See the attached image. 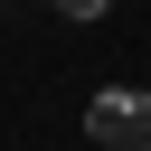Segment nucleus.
<instances>
[{
  "instance_id": "f257e3e1",
  "label": "nucleus",
  "mask_w": 151,
  "mask_h": 151,
  "mask_svg": "<svg viewBox=\"0 0 151 151\" xmlns=\"http://www.w3.org/2000/svg\"><path fill=\"white\" fill-rule=\"evenodd\" d=\"M85 132H94V151H151V94L142 85H104L85 104Z\"/></svg>"
},
{
  "instance_id": "f03ea898",
  "label": "nucleus",
  "mask_w": 151,
  "mask_h": 151,
  "mask_svg": "<svg viewBox=\"0 0 151 151\" xmlns=\"http://www.w3.org/2000/svg\"><path fill=\"white\" fill-rule=\"evenodd\" d=\"M57 9H66V19H104L113 0H57Z\"/></svg>"
}]
</instances>
